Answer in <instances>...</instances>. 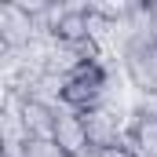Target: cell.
<instances>
[{"label": "cell", "instance_id": "cell-5", "mask_svg": "<svg viewBox=\"0 0 157 157\" xmlns=\"http://www.w3.org/2000/svg\"><path fill=\"white\" fill-rule=\"evenodd\" d=\"M22 157H66V154H62V146L55 139H29Z\"/></svg>", "mask_w": 157, "mask_h": 157}, {"label": "cell", "instance_id": "cell-8", "mask_svg": "<svg viewBox=\"0 0 157 157\" xmlns=\"http://www.w3.org/2000/svg\"><path fill=\"white\" fill-rule=\"evenodd\" d=\"M150 22H154V44H157V4H150Z\"/></svg>", "mask_w": 157, "mask_h": 157}, {"label": "cell", "instance_id": "cell-2", "mask_svg": "<svg viewBox=\"0 0 157 157\" xmlns=\"http://www.w3.org/2000/svg\"><path fill=\"white\" fill-rule=\"evenodd\" d=\"M37 33V22L18 7V4H4L0 7V48H11V51H22L26 44H33Z\"/></svg>", "mask_w": 157, "mask_h": 157}, {"label": "cell", "instance_id": "cell-1", "mask_svg": "<svg viewBox=\"0 0 157 157\" xmlns=\"http://www.w3.org/2000/svg\"><path fill=\"white\" fill-rule=\"evenodd\" d=\"M84 128H88L91 150H113V146H121V139L128 132V117H121L106 106H95L84 113Z\"/></svg>", "mask_w": 157, "mask_h": 157}, {"label": "cell", "instance_id": "cell-6", "mask_svg": "<svg viewBox=\"0 0 157 157\" xmlns=\"http://www.w3.org/2000/svg\"><path fill=\"white\" fill-rule=\"evenodd\" d=\"M135 117H150L157 121V91H135V106H132Z\"/></svg>", "mask_w": 157, "mask_h": 157}, {"label": "cell", "instance_id": "cell-4", "mask_svg": "<svg viewBox=\"0 0 157 157\" xmlns=\"http://www.w3.org/2000/svg\"><path fill=\"white\" fill-rule=\"evenodd\" d=\"M22 121L29 139H55V110L40 106V102H26L22 106Z\"/></svg>", "mask_w": 157, "mask_h": 157}, {"label": "cell", "instance_id": "cell-7", "mask_svg": "<svg viewBox=\"0 0 157 157\" xmlns=\"http://www.w3.org/2000/svg\"><path fill=\"white\" fill-rule=\"evenodd\" d=\"M102 157H135L128 146H113V150H102Z\"/></svg>", "mask_w": 157, "mask_h": 157}, {"label": "cell", "instance_id": "cell-3", "mask_svg": "<svg viewBox=\"0 0 157 157\" xmlns=\"http://www.w3.org/2000/svg\"><path fill=\"white\" fill-rule=\"evenodd\" d=\"M55 143L62 146L66 157H80L84 150H91L88 128H84V113L70 110V106H59L55 110Z\"/></svg>", "mask_w": 157, "mask_h": 157}]
</instances>
